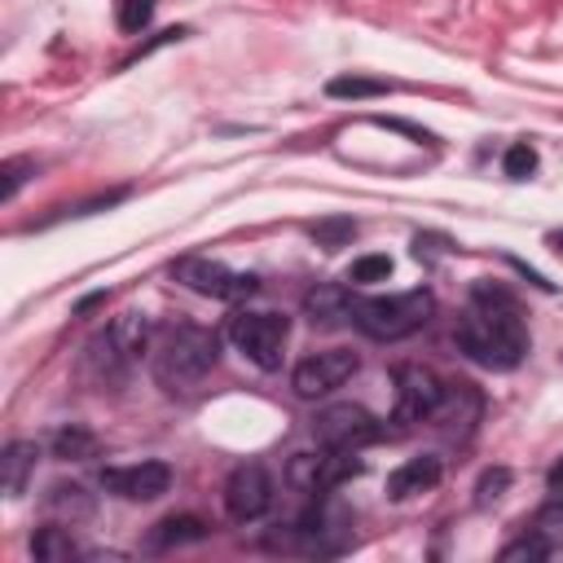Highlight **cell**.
I'll use <instances>...</instances> for the list:
<instances>
[{
    "label": "cell",
    "mask_w": 563,
    "mask_h": 563,
    "mask_svg": "<svg viewBox=\"0 0 563 563\" xmlns=\"http://www.w3.org/2000/svg\"><path fill=\"white\" fill-rule=\"evenodd\" d=\"M506 484H510V471H506V466H497V471H484V479H479V506L497 501Z\"/></svg>",
    "instance_id": "obj_29"
},
{
    "label": "cell",
    "mask_w": 563,
    "mask_h": 563,
    "mask_svg": "<svg viewBox=\"0 0 563 563\" xmlns=\"http://www.w3.org/2000/svg\"><path fill=\"white\" fill-rule=\"evenodd\" d=\"M325 92H330L334 101H365V97L391 92V84H387V79H369V75H334V79L325 84Z\"/></svg>",
    "instance_id": "obj_18"
},
{
    "label": "cell",
    "mask_w": 563,
    "mask_h": 563,
    "mask_svg": "<svg viewBox=\"0 0 563 563\" xmlns=\"http://www.w3.org/2000/svg\"><path fill=\"white\" fill-rule=\"evenodd\" d=\"M110 339H114V343L136 361V356L145 352V343H150V321H145L141 312H123V317H114Z\"/></svg>",
    "instance_id": "obj_19"
},
{
    "label": "cell",
    "mask_w": 563,
    "mask_h": 563,
    "mask_svg": "<svg viewBox=\"0 0 563 563\" xmlns=\"http://www.w3.org/2000/svg\"><path fill=\"white\" fill-rule=\"evenodd\" d=\"M440 457H431V453H422V457H409V462H400L391 475H387V497L391 501H409V497H418V493H431L435 484H440Z\"/></svg>",
    "instance_id": "obj_12"
},
{
    "label": "cell",
    "mask_w": 563,
    "mask_h": 563,
    "mask_svg": "<svg viewBox=\"0 0 563 563\" xmlns=\"http://www.w3.org/2000/svg\"><path fill=\"white\" fill-rule=\"evenodd\" d=\"M453 339L484 369H515L528 352V330L519 321L515 299L501 286H488V282L475 286V308L457 321Z\"/></svg>",
    "instance_id": "obj_1"
},
{
    "label": "cell",
    "mask_w": 563,
    "mask_h": 563,
    "mask_svg": "<svg viewBox=\"0 0 563 563\" xmlns=\"http://www.w3.org/2000/svg\"><path fill=\"white\" fill-rule=\"evenodd\" d=\"M48 444H53V457H66V462H84V457H92V453H97V435H92V431H84L79 422L57 427Z\"/></svg>",
    "instance_id": "obj_17"
},
{
    "label": "cell",
    "mask_w": 563,
    "mask_h": 563,
    "mask_svg": "<svg viewBox=\"0 0 563 563\" xmlns=\"http://www.w3.org/2000/svg\"><path fill=\"white\" fill-rule=\"evenodd\" d=\"M356 471H361V457H356L352 449H330V444H321L317 453H295L290 466H286V479H290L299 493H308V497H325V493H334L343 479H352Z\"/></svg>",
    "instance_id": "obj_5"
},
{
    "label": "cell",
    "mask_w": 563,
    "mask_h": 563,
    "mask_svg": "<svg viewBox=\"0 0 563 563\" xmlns=\"http://www.w3.org/2000/svg\"><path fill=\"white\" fill-rule=\"evenodd\" d=\"M31 554L44 559V563H70L79 550H75V541H70L66 528H40V532L31 537Z\"/></svg>",
    "instance_id": "obj_20"
},
{
    "label": "cell",
    "mask_w": 563,
    "mask_h": 563,
    "mask_svg": "<svg viewBox=\"0 0 563 563\" xmlns=\"http://www.w3.org/2000/svg\"><path fill=\"white\" fill-rule=\"evenodd\" d=\"M435 312V295L431 290H400V295H369V299H352V325L369 339H405L413 330L427 325V317Z\"/></svg>",
    "instance_id": "obj_3"
},
{
    "label": "cell",
    "mask_w": 563,
    "mask_h": 563,
    "mask_svg": "<svg viewBox=\"0 0 563 563\" xmlns=\"http://www.w3.org/2000/svg\"><path fill=\"white\" fill-rule=\"evenodd\" d=\"M172 277L180 282V286H189V290H198V295H207V299H251L255 290H260V277L255 273H233V268H224L220 260H207V255H185V260H176L172 264Z\"/></svg>",
    "instance_id": "obj_6"
},
{
    "label": "cell",
    "mask_w": 563,
    "mask_h": 563,
    "mask_svg": "<svg viewBox=\"0 0 563 563\" xmlns=\"http://www.w3.org/2000/svg\"><path fill=\"white\" fill-rule=\"evenodd\" d=\"M545 554H550V541H545L537 528H532L528 537H519V541H510V545L501 550V559H506V563H515V559H545Z\"/></svg>",
    "instance_id": "obj_26"
},
{
    "label": "cell",
    "mask_w": 563,
    "mask_h": 563,
    "mask_svg": "<svg viewBox=\"0 0 563 563\" xmlns=\"http://www.w3.org/2000/svg\"><path fill=\"white\" fill-rule=\"evenodd\" d=\"M356 369H361V356H356V352H347V347H325V352H312V356H303V361L295 365L290 387H295V396L317 400V396L343 387Z\"/></svg>",
    "instance_id": "obj_8"
},
{
    "label": "cell",
    "mask_w": 563,
    "mask_h": 563,
    "mask_svg": "<svg viewBox=\"0 0 563 563\" xmlns=\"http://www.w3.org/2000/svg\"><path fill=\"white\" fill-rule=\"evenodd\" d=\"M550 246H554V251L563 255V229H559V233H550Z\"/></svg>",
    "instance_id": "obj_31"
},
{
    "label": "cell",
    "mask_w": 563,
    "mask_h": 563,
    "mask_svg": "<svg viewBox=\"0 0 563 563\" xmlns=\"http://www.w3.org/2000/svg\"><path fill=\"white\" fill-rule=\"evenodd\" d=\"M229 339L260 369H277L282 352H286V339H290V317H282V312H238L229 321Z\"/></svg>",
    "instance_id": "obj_4"
},
{
    "label": "cell",
    "mask_w": 563,
    "mask_h": 563,
    "mask_svg": "<svg viewBox=\"0 0 563 563\" xmlns=\"http://www.w3.org/2000/svg\"><path fill=\"white\" fill-rule=\"evenodd\" d=\"M273 506V479L260 462H242L233 466V475L224 479V510L233 523H251Z\"/></svg>",
    "instance_id": "obj_10"
},
{
    "label": "cell",
    "mask_w": 563,
    "mask_h": 563,
    "mask_svg": "<svg viewBox=\"0 0 563 563\" xmlns=\"http://www.w3.org/2000/svg\"><path fill=\"white\" fill-rule=\"evenodd\" d=\"M387 273H391V260H387V255H361V260H352L347 282H356V286H365V282H387Z\"/></svg>",
    "instance_id": "obj_24"
},
{
    "label": "cell",
    "mask_w": 563,
    "mask_h": 563,
    "mask_svg": "<svg viewBox=\"0 0 563 563\" xmlns=\"http://www.w3.org/2000/svg\"><path fill=\"white\" fill-rule=\"evenodd\" d=\"M48 506H53L57 515H88V510H92V501L84 497L79 484H57V488L48 493Z\"/></svg>",
    "instance_id": "obj_23"
},
{
    "label": "cell",
    "mask_w": 563,
    "mask_h": 563,
    "mask_svg": "<svg viewBox=\"0 0 563 563\" xmlns=\"http://www.w3.org/2000/svg\"><path fill=\"white\" fill-rule=\"evenodd\" d=\"M101 488L114 493V497H128V501H154L172 488V466L167 462H132V466H106L101 471Z\"/></svg>",
    "instance_id": "obj_11"
},
{
    "label": "cell",
    "mask_w": 563,
    "mask_h": 563,
    "mask_svg": "<svg viewBox=\"0 0 563 563\" xmlns=\"http://www.w3.org/2000/svg\"><path fill=\"white\" fill-rule=\"evenodd\" d=\"M202 537H207V523H202L198 515H167V519H158V523L150 528L145 545H150V550H176V545H194V541H202Z\"/></svg>",
    "instance_id": "obj_16"
},
{
    "label": "cell",
    "mask_w": 563,
    "mask_h": 563,
    "mask_svg": "<svg viewBox=\"0 0 563 563\" xmlns=\"http://www.w3.org/2000/svg\"><path fill=\"white\" fill-rule=\"evenodd\" d=\"M537 532H541L545 541H563V493H559L554 501L541 506V515H537Z\"/></svg>",
    "instance_id": "obj_27"
},
{
    "label": "cell",
    "mask_w": 563,
    "mask_h": 563,
    "mask_svg": "<svg viewBox=\"0 0 563 563\" xmlns=\"http://www.w3.org/2000/svg\"><path fill=\"white\" fill-rule=\"evenodd\" d=\"M352 290L339 286V282H317L308 295H303V312L312 325H343L352 321Z\"/></svg>",
    "instance_id": "obj_13"
},
{
    "label": "cell",
    "mask_w": 563,
    "mask_h": 563,
    "mask_svg": "<svg viewBox=\"0 0 563 563\" xmlns=\"http://www.w3.org/2000/svg\"><path fill=\"white\" fill-rule=\"evenodd\" d=\"M119 31H128V35H141L145 26H150V18H154V0H119Z\"/></svg>",
    "instance_id": "obj_21"
},
{
    "label": "cell",
    "mask_w": 563,
    "mask_h": 563,
    "mask_svg": "<svg viewBox=\"0 0 563 563\" xmlns=\"http://www.w3.org/2000/svg\"><path fill=\"white\" fill-rule=\"evenodd\" d=\"M352 233H356V220H317V224H312V238H317L325 251L343 246Z\"/></svg>",
    "instance_id": "obj_25"
},
{
    "label": "cell",
    "mask_w": 563,
    "mask_h": 563,
    "mask_svg": "<svg viewBox=\"0 0 563 563\" xmlns=\"http://www.w3.org/2000/svg\"><path fill=\"white\" fill-rule=\"evenodd\" d=\"M435 418H440L444 431H466L479 418V391L471 383H444V396H440Z\"/></svg>",
    "instance_id": "obj_14"
},
{
    "label": "cell",
    "mask_w": 563,
    "mask_h": 563,
    "mask_svg": "<svg viewBox=\"0 0 563 563\" xmlns=\"http://www.w3.org/2000/svg\"><path fill=\"white\" fill-rule=\"evenodd\" d=\"M216 361H220V339L194 321L167 325L154 343V378L167 391H185V387L202 383L216 369Z\"/></svg>",
    "instance_id": "obj_2"
},
{
    "label": "cell",
    "mask_w": 563,
    "mask_h": 563,
    "mask_svg": "<svg viewBox=\"0 0 563 563\" xmlns=\"http://www.w3.org/2000/svg\"><path fill=\"white\" fill-rule=\"evenodd\" d=\"M312 435L317 444H330V449H365L374 440H383V422L361 409V405H330L312 418Z\"/></svg>",
    "instance_id": "obj_7"
},
{
    "label": "cell",
    "mask_w": 563,
    "mask_h": 563,
    "mask_svg": "<svg viewBox=\"0 0 563 563\" xmlns=\"http://www.w3.org/2000/svg\"><path fill=\"white\" fill-rule=\"evenodd\" d=\"M440 396H444V383L427 365H400L396 369V409H391V422L413 427V422L435 418Z\"/></svg>",
    "instance_id": "obj_9"
},
{
    "label": "cell",
    "mask_w": 563,
    "mask_h": 563,
    "mask_svg": "<svg viewBox=\"0 0 563 563\" xmlns=\"http://www.w3.org/2000/svg\"><path fill=\"white\" fill-rule=\"evenodd\" d=\"M550 484H554V488H563V462H559V466L550 471Z\"/></svg>",
    "instance_id": "obj_30"
},
{
    "label": "cell",
    "mask_w": 563,
    "mask_h": 563,
    "mask_svg": "<svg viewBox=\"0 0 563 563\" xmlns=\"http://www.w3.org/2000/svg\"><path fill=\"white\" fill-rule=\"evenodd\" d=\"M35 457H40V444L35 440H9L4 453H0V479H4V493L18 497L35 471Z\"/></svg>",
    "instance_id": "obj_15"
},
{
    "label": "cell",
    "mask_w": 563,
    "mask_h": 563,
    "mask_svg": "<svg viewBox=\"0 0 563 563\" xmlns=\"http://www.w3.org/2000/svg\"><path fill=\"white\" fill-rule=\"evenodd\" d=\"M501 167H506V176H510V180H528V176L537 172V150H532L528 141H515V145L506 150Z\"/></svg>",
    "instance_id": "obj_22"
},
{
    "label": "cell",
    "mask_w": 563,
    "mask_h": 563,
    "mask_svg": "<svg viewBox=\"0 0 563 563\" xmlns=\"http://www.w3.org/2000/svg\"><path fill=\"white\" fill-rule=\"evenodd\" d=\"M26 172H35V167H31L26 158H9V163L0 167V198H4V202H9V198H13L18 189H22V180H26Z\"/></svg>",
    "instance_id": "obj_28"
}]
</instances>
